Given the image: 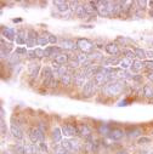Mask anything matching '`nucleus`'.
<instances>
[{"mask_svg": "<svg viewBox=\"0 0 153 154\" xmlns=\"http://www.w3.org/2000/svg\"><path fill=\"white\" fill-rule=\"evenodd\" d=\"M123 88H124V85L122 82H109L105 85L103 92H105V95H107L109 97H114V96H118L122 92Z\"/></svg>", "mask_w": 153, "mask_h": 154, "instance_id": "obj_1", "label": "nucleus"}, {"mask_svg": "<svg viewBox=\"0 0 153 154\" xmlns=\"http://www.w3.org/2000/svg\"><path fill=\"white\" fill-rule=\"evenodd\" d=\"M76 46L83 54H89L94 50V44L89 39H85V38H79L76 40Z\"/></svg>", "mask_w": 153, "mask_h": 154, "instance_id": "obj_2", "label": "nucleus"}, {"mask_svg": "<svg viewBox=\"0 0 153 154\" xmlns=\"http://www.w3.org/2000/svg\"><path fill=\"white\" fill-rule=\"evenodd\" d=\"M29 140L35 144L38 142H44V132L38 128H32L29 130Z\"/></svg>", "mask_w": 153, "mask_h": 154, "instance_id": "obj_3", "label": "nucleus"}, {"mask_svg": "<svg viewBox=\"0 0 153 154\" xmlns=\"http://www.w3.org/2000/svg\"><path fill=\"white\" fill-rule=\"evenodd\" d=\"M78 135H80L82 137H84L88 141H92V136H91V129L86 125V124H78Z\"/></svg>", "mask_w": 153, "mask_h": 154, "instance_id": "obj_4", "label": "nucleus"}, {"mask_svg": "<svg viewBox=\"0 0 153 154\" xmlns=\"http://www.w3.org/2000/svg\"><path fill=\"white\" fill-rule=\"evenodd\" d=\"M61 130H62V135L64 137H73L75 135H78V128L74 125H70V124L63 125Z\"/></svg>", "mask_w": 153, "mask_h": 154, "instance_id": "obj_5", "label": "nucleus"}, {"mask_svg": "<svg viewBox=\"0 0 153 154\" xmlns=\"http://www.w3.org/2000/svg\"><path fill=\"white\" fill-rule=\"evenodd\" d=\"M96 85H97V84L95 83V80H88L86 84H85L84 88H83V95H84L85 97H90L91 95H94Z\"/></svg>", "mask_w": 153, "mask_h": 154, "instance_id": "obj_6", "label": "nucleus"}, {"mask_svg": "<svg viewBox=\"0 0 153 154\" xmlns=\"http://www.w3.org/2000/svg\"><path fill=\"white\" fill-rule=\"evenodd\" d=\"M74 84L76 86H84L86 84V74H85L84 69L80 72H76L74 74Z\"/></svg>", "mask_w": 153, "mask_h": 154, "instance_id": "obj_7", "label": "nucleus"}, {"mask_svg": "<svg viewBox=\"0 0 153 154\" xmlns=\"http://www.w3.org/2000/svg\"><path fill=\"white\" fill-rule=\"evenodd\" d=\"M124 135H125V132L122 130V129H112L111 131H109V134H108V136H109V138L111 140H113V141H119V140H122L123 137H124Z\"/></svg>", "mask_w": 153, "mask_h": 154, "instance_id": "obj_8", "label": "nucleus"}, {"mask_svg": "<svg viewBox=\"0 0 153 154\" xmlns=\"http://www.w3.org/2000/svg\"><path fill=\"white\" fill-rule=\"evenodd\" d=\"M106 52L111 56H118L120 54V50H119V46L117 44H114V43H109L106 45Z\"/></svg>", "mask_w": 153, "mask_h": 154, "instance_id": "obj_9", "label": "nucleus"}, {"mask_svg": "<svg viewBox=\"0 0 153 154\" xmlns=\"http://www.w3.org/2000/svg\"><path fill=\"white\" fill-rule=\"evenodd\" d=\"M97 15H100L102 17H109L111 16L108 6H107V2H100V5L97 8Z\"/></svg>", "mask_w": 153, "mask_h": 154, "instance_id": "obj_10", "label": "nucleus"}, {"mask_svg": "<svg viewBox=\"0 0 153 154\" xmlns=\"http://www.w3.org/2000/svg\"><path fill=\"white\" fill-rule=\"evenodd\" d=\"M61 49L74 51V50L78 49V46H76V43H74V42H72V40H69V39H63V40L61 42Z\"/></svg>", "mask_w": 153, "mask_h": 154, "instance_id": "obj_11", "label": "nucleus"}, {"mask_svg": "<svg viewBox=\"0 0 153 154\" xmlns=\"http://www.w3.org/2000/svg\"><path fill=\"white\" fill-rule=\"evenodd\" d=\"M16 33H15V30L12 29V28H4L3 29V36L4 38H6L8 40H10V42H14V40H16Z\"/></svg>", "mask_w": 153, "mask_h": 154, "instance_id": "obj_12", "label": "nucleus"}, {"mask_svg": "<svg viewBox=\"0 0 153 154\" xmlns=\"http://www.w3.org/2000/svg\"><path fill=\"white\" fill-rule=\"evenodd\" d=\"M54 61H55L56 63H58V64H66V63L69 62V56H68L67 54L61 52V54H58L57 56L54 57Z\"/></svg>", "mask_w": 153, "mask_h": 154, "instance_id": "obj_13", "label": "nucleus"}, {"mask_svg": "<svg viewBox=\"0 0 153 154\" xmlns=\"http://www.w3.org/2000/svg\"><path fill=\"white\" fill-rule=\"evenodd\" d=\"M11 134L16 140H22L23 138V131L18 128V125L12 124L11 125Z\"/></svg>", "mask_w": 153, "mask_h": 154, "instance_id": "obj_14", "label": "nucleus"}, {"mask_svg": "<svg viewBox=\"0 0 153 154\" xmlns=\"http://www.w3.org/2000/svg\"><path fill=\"white\" fill-rule=\"evenodd\" d=\"M26 42H27V36H26V33L24 30H18L17 35H16V44L18 45H26Z\"/></svg>", "mask_w": 153, "mask_h": 154, "instance_id": "obj_15", "label": "nucleus"}, {"mask_svg": "<svg viewBox=\"0 0 153 154\" xmlns=\"http://www.w3.org/2000/svg\"><path fill=\"white\" fill-rule=\"evenodd\" d=\"M57 10L60 12H67L69 10V3L68 2H54Z\"/></svg>", "mask_w": 153, "mask_h": 154, "instance_id": "obj_16", "label": "nucleus"}, {"mask_svg": "<svg viewBox=\"0 0 153 154\" xmlns=\"http://www.w3.org/2000/svg\"><path fill=\"white\" fill-rule=\"evenodd\" d=\"M39 70H40V66L38 63L29 64V75L32 76V78H36V75L39 74Z\"/></svg>", "mask_w": 153, "mask_h": 154, "instance_id": "obj_17", "label": "nucleus"}, {"mask_svg": "<svg viewBox=\"0 0 153 154\" xmlns=\"http://www.w3.org/2000/svg\"><path fill=\"white\" fill-rule=\"evenodd\" d=\"M62 130L60 129V128H55L54 130H52V134H51V137H52V140L55 141V142H61L62 141Z\"/></svg>", "mask_w": 153, "mask_h": 154, "instance_id": "obj_18", "label": "nucleus"}, {"mask_svg": "<svg viewBox=\"0 0 153 154\" xmlns=\"http://www.w3.org/2000/svg\"><path fill=\"white\" fill-rule=\"evenodd\" d=\"M133 51H134V54H135V56H136V58L137 60H143V58H146L147 56H146V51L143 50V49H141V48H133Z\"/></svg>", "mask_w": 153, "mask_h": 154, "instance_id": "obj_19", "label": "nucleus"}, {"mask_svg": "<svg viewBox=\"0 0 153 154\" xmlns=\"http://www.w3.org/2000/svg\"><path fill=\"white\" fill-rule=\"evenodd\" d=\"M143 67H145V66H143V61H141V60H134L130 68H131V70H134V72H139V70H141Z\"/></svg>", "mask_w": 153, "mask_h": 154, "instance_id": "obj_20", "label": "nucleus"}, {"mask_svg": "<svg viewBox=\"0 0 153 154\" xmlns=\"http://www.w3.org/2000/svg\"><path fill=\"white\" fill-rule=\"evenodd\" d=\"M43 84H44L45 86H48V88H56V86H57V82L55 80V76H54V75L50 76V78L44 79Z\"/></svg>", "mask_w": 153, "mask_h": 154, "instance_id": "obj_21", "label": "nucleus"}, {"mask_svg": "<svg viewBox=\"0 0 153 154\" xmlns=\"http://www.w3.org/2000/svg\"><path fill=\"white\" fill-rule=\"evenodd\" d=\"M42 75H43V78L46 79V78H50V76L54 75V69L51 67H44L42 69Z\"/></svg>", "mask_w": 153, "mask_h": 154, "instance_id": "obj_22", "label": "nucleus"}, {"mask_svg": "<svg viewBox=\"0 0 153 154\" xmlns=\"http://www.w3.org/2000/svg\"><path fill=\"white\" fill-rule=\"evenodd\" d=\"M75 15L78 18H85L86 17V12H85V9H84V5H80L76 8V11H75Z\"/></svg>", "mask_w": 153, "mask_h": 154, "instance_id": "obj_23", "label": "nucleus"}, {"mask_svg": "<svg viewBox=\"0 0 153 154\" xmlns=\"http://www.w3.org/2000/svg\"><path fill=\"white\" fill-rule=\"evenodd\" d=\"M84 9H85V12H86V16H92V15L97 14V11L91 6L90 3H85L84 4Z\"/></svg>", "mask_w": 153, "mask_h": 154, "instance_id": "obj_24", "label": "nucleus"}, {"mask_svg": "<svg viewBox=\"0 0 153 154\" xmlns=\"http://www.w3.org/2000/svg\"><path fill=\"white\" fill-rule=\"evenodd\" d=\"M61 83L63 86H69L70 83H72V75L69 73H67L66 75H63L62 78H61Z\"/></svg>", "mask_w": 153, "mask_h": 154, "instance_id": "obj_25", "label": "nucleus"}, {"mask_svg": "<svg viewBox=\"0 0 153 154\" xmlns=\"http://www.w3.org/2000/svg\"><path fill=\"white\" fill-rule=\"evenodd\" d=\"M120 64V60L118 58H108L103 61V66H117Z\"/></svg>", "mask_w": 153, "mask_h": 154, "instance_id": "obj_26", "label": "nucleus"}, {"mask_svg": "<svg viewBox=\"0 0 153 154\" xmlns=\"http://www.w3.org/2000/svg\"><path fill=\"white\" fill-rule=\"evenodd\" d=\"M143 95L147 98H153V89L148 85H145L143 86Z\"/></svg>", "mask_w": 153, "mask_h": 154, "instance_id": "obj_27", "label": "nucleus"}, {"mask_svg": "<svg viewBox=\"0 0 153 154\" xmlns=\"http://www.w3.org/2000/svg\"><path fill=\"white\" fill-rule=\"evenodd\" d=\"M54 153H55V154H68L69 152H68L67 149H64L61 144H57V146L54 147Z\"/></svg>", "mask_w": 153, "mask_h": 154, "instance_id": "obj_28", "label": "nucleus"}, {"mask_svg": "<svg viewBox=\"0 0 153 154\" xmlns=\"http://www.w3.org/2000/svg\"><path fill=\"white\" fill-rule=\"evenodd\" d=\"M109 131H111V129H109V126L107 124H101L98 126V132L102 134V135H108Z\"/></svg>", "mask_w": 153, "mask_h": 154, "instance_id": "obj_29", "label": "nucleus"}, {"mask_svg": "<svg viewBox=\"0 0 153 154\" xmlns=\"http://www.w3.org/2000/svg\"><path fill=\"white\" fill-rule=\"evenodd\" d=\"M38 34H36V32L34 30V29H29L28 32H27V39H32V40H36L38 42Z\"/></svg>", "mask_w": 153, "mask_h": 154, "instance_id": "obj_30", "label": "nucleus"}, {"mask_svg": "<svg viewBox=\"0 0 153 154\" xmlns=\"http://www.w3.org/2000/svg\"><path fill=\"white\" fill-rule=\"evenodd\" d=\"M131 63H133V62H131V60L124 58V60H122V61H120V64H119V66H120V68H122V69H128L129 67H131Z\"/></svg>", "mask_w": 153, "mask_h": 154, "instance_id": "obj_31", "label": "nucleus"}, {"mask_svg": "<svg viewBox=\"0 0 153 154\" xmlns=\"http://www.w3.org/2000/svg\"><path fill=\"white\" fill-rule=\"evenodd\" d=\"M123 54L126 56L125 58H128V60H135L136 58V56H135V54H134V51L133 50H128V49H125V50H123Z\"/></svg>", "mask_w": 153, "mask_h": 154, "instance_id": "obj_32", "label": "nucleus"}, {"mask_svg": "<svg viewBox=\"0 0 153 154\" xmlns=\"http://www.w3.org/2000/svg\"><path fill=\"white\" fill-rule=\"evenodd\" d=\"M61 146L64 148V149H67L68 152H72V144H70V140H62L61 141Z\"/></svg>", "mask_w": 153, "mask_h": 154, "instance_id": "obj_33", "label": "nucleus"}, {"mask_svg": "<svg viewBox=\"0 0 153 154\" xmlns=\"http://www.w3.org/2000/svg\"><path fill=\"white\" fill-rule=\"evenodd\" d=\"M48 44H49V38H46V36H39L38 38V45L46 46Z\"/></svg>", "mask_w": 153, "mask_h": 154, "instance_id": "obj_34", "label": "nucleus"}, {"mask_svg": "<svg viewBox=\"0 0 153 154\" xmlns=\"http://www.w3.org/2000/svg\"><path fill=\"white\" fill-rule=\"evenodd\" d=\"M55 74H56V75H58L60 78H62L63 75H66V74H67V68H66L64 66H61V67L55 72Z\"/></svg>", "mask_w": 153, "mask_h": 154, "instance_id": "obj_35", "label": "nucleus"}, {"mask_svg": "<svg viewBox=\"0 0 153 154\" xmlns=\"http://www.w3.org/2000/svg\"><path fill=\"white\" fill-rule=\"evenodd\" d=\"M70 144H72V152H78L80 149V144H79L78 141L70 140Z\"/></svg>", "mask_w": 153, "mask_h": 154, "instance_id": "obj_36", "label": "nucleus"}, {"mask_svg": "<svg viewBox=\"0 0 153 154\" xmlns=\"http://www.w3.org/2000/svg\"><path fill=\"white\" fill-rule=\"evenodd\" d=\"M34 52H35V56H36L38 58H43V57H45V52H44V50L40 49V48L34 49Z\"/></svg>", "mask_w": 153, "mask_h": 154, "instance_id": "obj_37", "label": "nucleus"}, {"mask_svg": "<svg viewBox=\"0 0 153 154\" xmlns=\"http://www.w3.org/2000/svg\"><path fill=\"white\" fill-rule=\"evenodd\" d=\"M137 143L139 144H147V143H151V138L149 137H146V136H142L137 140Z\"/></svg>", "mask_w": 153, "mask_h": 154, "instance_id": "obj_38", "label": "nucleus"}, {"mask_svg": "<svg viewBox=\"0 0 153 154\" xmlns=\"http://www.w3.org/2000/svg\"><path fill=\"white\" fill-rule=\"evenodd\" d=\"M15 153H16V154H24V146H22V144H16V146H15Z\"/></svg>", "mask_w": 153, "mask_h": 154, "instance_id": "obj_39", "label": "nucleus"}, {"mask_svg": "<svg viewBox=\"0 0 153 154\" xmlns=\"http://www.w3.org/2000/svg\"><path fill=\"white\" fill-rule=\"evenodd\" d=\"M15 54H17V55H28V51H27V49L26 48H16V50H15Z\"/></svg>", "mask_w": 153, "mask_h": 154, "instance_id": "obj_40", "label": "nucleus"}, {"mask_svg": "<svg viewBox=\"0 0 153 154\" xmlns=\"http://www.w3.org/2000/svg\"><path fill=\"white\" fill-rule=\"evenodd\" d=\"M68 64H69V67L70 68H78L79 66H80V63L78 62V60H76V57H75V60H69V62H68Z\"/></svg>", "mask_w": 153, "mask_h": 154, "instance_id": "obj_41", "label": "nucleus"}, {"mask_svg": "<svg viewBox=\"0 0 153 154\" xmlns=\"http://www.w3.org/2000/svg\"><path fill=\"white\" fill-rule=\"evenodd\" d=\"M143 66H145L147 69H149V70H152V72H153V61H152V60L143 61Z\"/></svg>", "mask_w": 153, "mask_h": 154, "instance_id": "obj_42", "label": "nucleus"}, {"mask_svg": "<svg viewBox=\"0 0 153 154\" xmlns=\"http://www.w3.org/2000/svg\"><path fill=\"white\" fill-rule=\"evenodd\" d=\"M24 154H33V146H30L29 143L24 144Z\"/></svg>", "mask_w": 153, "mask_h": 154, "instance_id": "obj_43", "label": "nucleus"}, {"mask_svg": "<svg viewBox=\"0 0 153 154\" xmlns=\"http://www.w3.org/2000/svg\"><path fill=\"white\" fill-rule=\"evenodd\" d=\"M78 6H79V3L78 2H70L69 3V9L72 11H74V12L76 11V8H78Z\"/></svg>", "mask_w": 153, "mask_h": 154, "instance_id": "obj_44", "label": "nucleus"}, {"mask_svg": "<svg viewBox=\"0 0 153 154\" xmlns=\"http://www.w3.org/2000/svg\"><path fill=\"white\" fill-rule=\"evenodd\" d=\"M35 44H38V42H36V40L27 39V42H26V46H28V48H33V46H35Z\"/></svg>", "mask_w": 153, "mask_h": 154, "instance_id": "obj_45", "label": "nucleus"}, {"mask_svg": "<svg viewBox=\"0 0 153 154\" xmlns=\"http://www.w3.org/2000/svg\"><path fill=\"white\" fill-rule=\"evenodd\" d=\"M33 154H42V150H40V147L34 144L33 146Z\"/></svg>", "mask_w": 153, "mask_h": 154, "instance_id": "obj_46", "label": "nucleus"}, {"mask_svg": "<svg viewBox=\"0 0 153 154\" xmlns=\"http://www.w3.org/2000/svg\"><path fill=\"white\" fill-rule=\"evenodd\" d=\"M20 61V55H17V54H15L11 58H10V62L11 63H16V62H18Z\"/></svg>", "mask_w": 153, "mask_h": 154, "instance_id": "obj_47", "label": "nucleus"}, {"mask_svg": "<svg viewBox=\"0 0 153 154\" xmlns=\"http://www.w3.org/2000/svg\"><path fill=\"white\" fill-rule=\"evenodd\" d=\"M49 43L55 45V44L57 43V38H56L55 35H49Z\"/></svg>", "mask_w": 153, "mask_h": 154, "instance_id": "obj_48", "label": "nucleus"}, {"mask_svg": "<svg viewBox=\"0 0 153 154\" xmlns=\"http://www.w3.org/2000/svg\"><path fill=\"white\" fill-rule=\"evenodd\" d=\"M28 57H29V58H35V57H36V56H35V52H34V50L28 52Z\"/></svg>", "mask_w": 153, "mask_h": 154, "instance_id": "obj_49", "label": "nucleus"}, {"mask_svg": "<svg viewBox=\"0 0 153 154\" xmlns=\"http://www.w3.org/2000/svg\"><path fill=\"white\" fill-rule=\"evenodd\" d=\"M147 78H148L149 80H152V82H153V72H149V73L147 74Z\"/></svg>", "mask_w": 153, "mask_h": 154, "instance_id": "obj_50", "label": "nucleus"}, {"mask_svg": "<svg viewBox=\"0 0 153 154\" xmlns=\"http://www.w3.org/2000/svg\"><path fill=\"white\" fill-rule=\"evenodd\" d=\"M146 56L149 57V58H152L153 57V51H146Z\"/></svg>", "mask_w": 153, "mask_h": 154, "instance_id": "obj_51", "label": "nucleus"}, {"mask_svg": "<svg viewBox=\"0 0 153 154\" xmlns=\"http://www.w3.org/2000/svg\"><path fill=\"white\" fill-rule=\"evenodd\" d=\"M117 154H129L126 150H119V152H117Z\"/></svg>", "mask_w": 153, "mask_h": 154, "instance_id": "obj_52", "label": "nucleus"}, {"mask_svg": "<svg viewBox=\"0 0 153 154\" xmlns=\"http://www.w3.org/2000/svg\"><path fill=\"white\" fill-rule=\"evenodd\" d=\"M137 4H139V5H141V6H145L147 3H146V2H137Z\"/></svg>", "mask_w": 153, "mask_h": 154, "instance_id": "obj_53", "label": "nucleus"}, {"mask_svg": "<svg viewBox=\"0 0 153 154\" xmlns=\"http://www.w3.org/2000/svg\"><path fill=\"white\" fill-rule=\"evenodd\" d=\"M149 15H151V16H152V17H153V8H152V9H151V11H149Z\"/></svg>", "mask_w": 153, "mask_h": 154, "instance_id": "obj_54", "label": "nucleus"}, {"mask_svg": "<svg viewBox=\"0 0 153 154\" xmlns=\"http://www.w3.org/2000/svg\"><path fill=\"white\" fill-rule=\"evenodd\" d=\"M2 154H12V153H8V152H3Z\"/></svg>", "mask_w": 153, "mask_h": 154, "instance_id": "obj_55", "label": "nucleus"}, {"mask_svg": "<svg viewBox=\"0 0 153 154\" xmlns=\"http://www.w3.org/2000/svg\"><path fill=\"white\" fill-rule=\"evenodd\" d=\"M146 154H153V152H148V153H146Z\"/></svg>", "mask_w": 153, "mask_h": 154, "instance_id": "obj_56", "label": "nucleus"}]
</instances>
